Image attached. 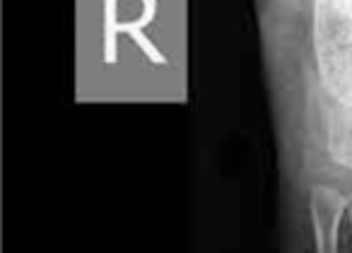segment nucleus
Returning <instances> with one entry per match:
<instances>
[{"mask_svg":"<svg viewBox=\"0 0 352 253\" xmlns=\"http://www.w3.org/2000/svg\"><path fill=\"white\" fill-rule=\"evenodd\" d=\"M314 10L321 85L338 104L352 107V0H316Z\"/></svg>","mask_w":352,"mask_h":253,"instance_id":"obj_1","label":"nucleus"},{"mask_svg":"<svg viewBox=\"0 0 352 253\" xmlns=\"http://www.w3.org/2000/svg\"><path fill=\"white\" fill-rule=\"evenodd\" d=\"M328 150L336 162L352 166V107L338 104L328 126Z\"/></svg>","mask_w":352,"mask_h":253,"instance_id":"obj_3","label":"nucleus"},{"mask_svg":"<svg viewBox=\"0 0 352 253\" xmlns=\"http://www.w3.org/2000/svg\"><path fill=\"white\" fill-rule=\"evenodd\" d=\"M342 210V198L336 190H316L314 193V219H316L318 253H336L338 217Z\"/></svg>","mask_w":352,"mask_h":253,"instance_id":"obj_2","label":"nucleus"}]
</instances>
